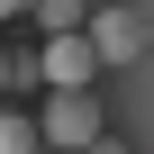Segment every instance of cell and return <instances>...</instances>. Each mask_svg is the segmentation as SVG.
Segmentation results:
<instances>
[{"label": "cell", "mask_w": 154, "mask_h": 154, "mask_svg": "<svg viewBox=\"0 0 154 154\" xmlns=\"http://www.w3.org/2000/svg\"><path fill=\"white\" fill-rule=\"evenodd\" d=\"M36 136H45V154H82V145H100L109 127H100V100H91V91H54L45 118H36Z\"/></svg>", "instance_id": "obj_1"}, {"label": "cell", "mask_w": 154, "mask_h": 154, "mask_svg": "<svg viewBox=\"0 0 154 154\" xmlns=\"http://www.w3.org/2000/svg\"><path fill=\"white\" fill-rule=\"evenodd\" d=\"M82 45L100 54V72H118V63L145 54V18H136V9H91V18H82Z\"/></svg>", "instance_id": "obj_2"}, {"label": "cell", "mask_w": 154, "mask_h": 154, "mask_svg": "<svg viewBox=\"0 0 154 154\" xmlns=\"http://www.w3.org/2000/svg\"><path fill=\"white\" fill-rule=\"evenodd\" d=\"M27 63H36V82H54V91H91L100 82V54L82 36H45V54H27Z\"/></svg>", "instance_id": "obj_3"}, {"label": "cell", "mask_w": 154, "mask_h": 154, "mask_svg": "<svg viewBox=\"0 0 154 154\" xmlns=\"http://www.w3.org/2000/svg\"><path fill=\"white\" fill-rule=\"evenodd\" d=\"M45 36H82V18H91V0H36V9H27Z\"/></svg>", "instance_id": "obj_4"}, {"label": "cell", "mask_w": 154, "mask_h": 154, "mask_svg": "<svg viewBox=\"0 0 154 154\" xmlns=\"http://www.w3.org/2000/svg\"><path fill=\"white\" fill-rule=\"evenodd\" d=\"M0 154H45L36 118H27V109H9V100H0Z\"/></svg>", "instance_id": "obj_5"}, {"label": "cell", "mask_w": 154, "mask_h": 154, "mask_svg": "<svg viewBox=\"0 0 154 154\" xmlns=\"http://www.w3.org/2000/svg\"><path fill=\"white\" fill-rule=\"evenodd\" d=\"M27 9H36V0H0V18H27Z\"/></svg>", "instance_id": "obj_6"}, {"label": "cell", "mask_w": 154, "mask_h": 154, "mask_svg": "<svg viewBox=\"0 0 154 154\" xmlns=\"http://www.w3.org/2000/svg\"><path fill=\"white\" fill-rule=\"evenodd\" d=\"M82 154H127V145H118V136H100V145H82Z\"/></svg>", "instance_id": "obj_7"}, {"label": "cell", "mask_w": 154, "mask_h": 154, "mask_svg": "<svg viewBox=\"0 0 154 154\" xmlns=\"http://www.w3.org/2000/svg\"><path fill=\"white\" fill-rule=\"evenodd\" d=\"M9 91H18V82H9V54H0V100H9Z\"/></svg>", "instance_id": "obj_8"}]
</instances>
